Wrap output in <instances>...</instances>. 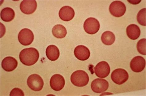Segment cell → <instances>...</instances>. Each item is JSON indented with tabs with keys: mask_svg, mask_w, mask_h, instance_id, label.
Returning a JSON list of instances; mask_svg holds the SVG:
<instances>
[{
	"mask_svg": "<svg viewBox=\"0 0 146 96\" xmlns=\"http://www.w3.org/2000/svg\"><path fill=\"white\" fill-rule=\"evenodd\" d=\"M39 52L33 48L23 49L19 55L21 62L27 66H31L35 64L39 59Z\"/></svg>",
	"mask_w": 146,
	"mask_h": 96,
	"instance_id": "cell-1",
	"label": "cell"
},
{
	"mask_svg": "<svg viewBox=\"0 0 146 96\" xmlns=\"http://www.w3.org/2000/svg\"><path fill=\"white\" fill-rule=\"evenodd\" d=\"M71 80L74 86L78 87H83L87 85L89 82V78L86 72L82 70H78L72 74Z\"/></svg>",
	"mask_w": 146,
	"mask_h": 96,
	"instance_id": "cell-2",
	"label": "cell"
},
{
	"mask_svg": "<svg viewBox=\"0 0 146 96\" xmlns=\"http://www.w3.org/2000/svg\"><path fill=\"white\" fill-rule=\"evenodd\" d=\"M27 83L30 89L35 91H41L44 85L43 79L40 75L36 74L30 76Z\"/></svg>",
	"mask_w": 146,
	"mask_h": 96,
	"instance_id": "cell-3",
	"label": "cell"
},
{
	"mask_svg": "<svg viewBox=\"0 0 146 96\" xmlns=\"http://www.w3.org/2000/svg\"><path fill=\"white\" fill-rule=\"evenodd\" d=\"M129 77L128 73L123 69L119 68L114 70L111 74L113 82L118 85H121L127 81Z\"/></svg>",
	"mask_w": 146,
	"mask_h": 96,
	"instance_id": "cell-4",
	"label": "cell"
},
{
	"mask_svg": "<svg viewBox=\"0 0 146 96\" xmlns=\"http://www.w3.org/2000/svg\"><path fill=\"white\" fill-rule=\"evenodd\" d=\"M110 12L113 16L116 17L122 16L125 13L126 7L124 4L119 1L111 3L109 7Z\"/></svg>",
	"mask_w": 146,
	"mask_h": 96,
	"instance_id": "cell-5",
	"label": "cell"
},
{
	"mask_svg": "<svg viewBox=\"0 0 146 96\" xmlns=\"http://www.w3.org/2000/svg\"><path fill=\"white\" fill-rule=\"evenodd\" d=\"M18 39L21 44L28 46L31 44L34 40V34L31 30L27 28L24 29L19 32Z\"/></svg>",
	"mask_w": 146,
	"mask_h": 96,
	"instance_id": "cell-6",
	"label": "cell"
},
{
	"mask_svg": "<svg viewBox=\"0 0 146 96\" xmlns=\"http://www.w3.org/2000/svg\"><path fill=\"white\" fill-rule=\"evenodd\" d=\"M100 28L99 21L94 18H88L84 23V28L85 31L90 34H94L97 33Z\"/></svg>",
	"mask_w": 146,
	"mask_h": 96,
	"instance_id": "cell-7",
	"label": "cell"
},
{
	"mask_svg": "<svg viewBox=\"0 0 146 96\" xmlns=\"http://www.w3.org/2000/svg\"><path fill=\"white\" fill-rule=\"evenodd\" d=\"M109 84L104 79L97 78L92 82L91 88L95 93H101L106 91L109 88Z\"/></svg>",
	"mask_w": 146,
	"mask_h": 96,
	"instance_id": "cell-8",
	"label": "cell"
},
{
	"mask_svg": "<svg viewBox=\"0 0 146 96\" xmlns=\"http://www.w3.org/2000/svg\"><path fill=\"white\" fill-rule=\"evenodd\" d=\"M94 69L96 75L101 78H106L109 75L110 71L109 65L105 61H102L98 63Z\"/></svg>",
	"mask_w": 146,
	"mask_h": 96,
	"instance_id": "cell-9",
	"label": "cell"
},
{
	"mask_svg": "<svg viewBox=\"0 0 146 96\" xmlns=\"http://www.w3.org/2000/svg\"><path fill=\"white\" fill-rule=\"evenodd\" d=\"M37 3L35 0H24L21 3L20 9L25 14H30L33 13L37 8Z\"/></svg>",
	"mask_w": 146,
	"mask_h": 96,
	"instance_id": "cell-10",
	"label": "cell"
},
{
	"mask_svg": "<svg viewBox=\"0 0 146 96\" xmlns=\"http://www.w3.org/2000/svg\"><path fill=\"white\" fill-rule=\"evenodd\" d=\"M145 64V60L143 57L137 56L131 61L130 67L133 72H139L144 70Z\"/></svg>",
	"mask_w": 146,
	"mask_h": 96,
	"instance_id": "cell-11",
	"label": "cell"
},
{
	"mask_svg": "<svg viewBox=\"0 0 146 96\" xmlns=\"http://www.w3.org/2000/svg\"><path fill=\"white\" fill-rule=\"evenodd\" d=\"M50 84L53 90L59 91L62 90L64 86L65 80L62 75L59 74H55L52 77Z\"/></svg>",
	"mask_w": 146,
	"mask_h": 96,
	"instance_id": "cell-12",
	"label": "cell"
},
{
	"mask_svg": "<svg viewBox=\"0 0 146 96\" xmlns=\"http://www.w3.org/2000/svg\"><path fill=\"white\" fill-rule=\"evenodd\" d=\"M74 54L76 58L81 61L87 60L89 58L90 54L89 49L82 45H79L75 48Z\"/></svg>",
	"mask_w": 146,
	"mask_h": 96,
	"instance_id": "cell-13",
	"label": "cell"
},
{
	"mask_svg": "<svg viewBox=\"0 0 146 96\" xmlns=\"http://www.w3.org/2000/svg\"><path fill=\"white\" fill-rule=\"evenodd\" d=\"M59 14L61 20L64 21H69L74 18L75 16V11L72 7L65 6L61 8Z\"/></svg>",
	"mask_w": 146,
	"mask_h": 96,
	"instance_id": "cell-14",
	"label": "cell"
},
{
	"mask_svg": "<svg viewBox=\"0 0 146 96\" xmlns=\"http://www.w3.org/2000/svg\"><path fill=\"white\" fill-rule=\"evenodd\" d=\"M17 60L13 57H7L2 62V67L4 70L7 72H11L16 69L18 66Z\"/></svg>",
	"mask_w": 146,
	"mask_h": 96,
	"instance_id": "cell-15",
	"label": "cell"
},
{
	"mask_svg": "<svg viewBox=\"0 0 146 96\" xmlns=\"http://www.w3.org/2000/svg\"><path fill=\"white\" fill-rule=\"evenodd\" d=\"M127 35L131 39L136 40L140 35L141 31L139 27L135 24L129 25L127 28Z\"/></svg>",
	"mask_w": 146,
	"mask_h": 96,
	"instance_id": "cell-16",
	"label": "cell"
},
{
	"mask_svg": "<svg viewBox=\"0 0 146 96\" xmlns=\"http://www.w3.org/2000/svg\"><path fill=\"white\" fill-rule=\"evenodd\" d=\"M46 55L48 59L52 61H55L58 59L60 53L59 49L56 46H48L46 49Z\"/></svg>",
	"mask_w": 146,
	"mask_h": 96,
	"instance_id": "cell-17",
	"label": "cell"
},
{
	"mask_svg": "<svg viewBox=\"0 0 146 96\" xmlns=\"http://www.w3.org/2000/svg\"><path fill=\"white\" fill-rule=\"evenodd\" d=\"M15 15L14 10L10 7H6L3 9L1 13L2 20L5 22L12 21L14 18Z\"/></svg>",
	"mask_w": 146,
	"mask_h": 96,
	"instance_id": "cell-18",
	"label": "cell"
},
{
	"mask_svg": "<svg viewBox=\"0 0 146 96\" xmlns=\"http://www.w3.org/2000/svg\"><path fill=\"white\" fill-rule=\"evenodd\" d=\"M52 32L54 36L59 39L65 37L67 34L66 29L61 25H57L54 26Z\"/></svg>",
	"mask_w": 146,
	"mask_h": 96,
	"instance_id": "cell-19",
	"label": "cell"
},
{
	"mask_svg": "<svg viewBox=\"0 0 146 96\" xmlns=\"http://www.w3.org/2000/svg\"><path fill=\"white\" fill-rule=\"evenodd\" d=\"M101 40L104 44L107 45H110L114 43L115 37L113 32L106 31L102 34Z\"/></svg>",
	"mask_w": 146,
	"mask_h": 96,
	"instance_id": "cell-20",
	"label": "cell"
},
{
	"mask_svg": "<svg viewBox=\"0 0 146 96\" xmlns=\"http://www.w3.org/2000/svg\"><path fill=\"white\" fill-rule=\"evenodd\" d=\"M146 9L143 8L140 10L137 15V20L139 24L141 25H146Z\"/></svg>",
	"mask_w": 146,
	"mask_h": 96,
	"instance_id": "cell-21",
	"label": "cell"
},
{
	"mask_svg": "<svg viewBox=\"0 0 146 96\" xmlns=\"http://www.w3.org/2000/svg\"><path fill=\"white\" fill-rule=\"evenodd\" d=\"M137 49L138 52L141 54L146 55V39H141L138 41L137 44Z\"/></svg>",
	"mask_w": 146,
	"mask_h": 96,
	"instance_id": "cell-22",
	"label": "cell"
},
{
	"mask_svg": "<svg viewBox=\"0 0 146 96\" xmlns=\"http://www.w3.org/2000/svg\"><path fill=\"white\" fill-rule=\"evenodd\" d=\"M10 96H24L25 95L23 91L18 88H15L11 92Z\"/></svg>",
	"mask_w": 146,
	"mask_h": 96,
	"instance_id": "cell-23",
	"label": "cell"
}]
</instances>
